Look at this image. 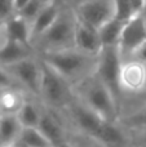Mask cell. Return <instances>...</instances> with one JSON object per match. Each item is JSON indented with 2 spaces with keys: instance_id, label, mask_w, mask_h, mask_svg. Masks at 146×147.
<instances>
[{
  "instance_id": "obj_1",
  "label": "cell",
  "mask_w": 146,
  "mask_h": 147,
  "mask_svg": "<svg viewBox=\"0 0 146 147\" xmlns=\"http://www.w3.org/2000/svg\"><path fill=\"white\" fill-rule=\"evenodd\" d=\"M43 62L62 76L65 80H79L96 70L97 58L78 51L76 48L62 51H45Z\"/></svg>"
},
{
  "instance_id": "obj_28",
  "label": "cell",
  "mask_w": 146,
  "mask_h": 147,
  "mask_svg": "<svg viewBox=\"0 0 146 147\" xmlns=\"http://www.w3.org/2000/svg\"><path fill=\"white\" fill-rule=\"evenodd\" d=\"M132 3V7H133V10L135 13H140L142 10V8L146 5V0H131Z\"/></svg>"
},
{
  "instance_id": "obj_20",
  "label": "cell",
  "mask_w": 146,
  "mask_h": 147,
  "mask_svg": "<svg viewBox=\"0 0 146 147\" xmlns=\"http://www.w3.org/2000/svg\"><path fill=\"white\" fill-rule=\"evenodd\" d=\"M41 114L43 112L38 109V106L34 102L25 101L17 116L23 128H38L41 119Z\"/></svg>"
},
{
  "instance_id": "obj_27",
  "label": "cell",
  "mask_w": 146,
  "mask_h": 147,
  "mask_svg": "<svg viewBox=\"0 0 146 147\" xmlns=\"http://www.w3.org/2000/svg\"><path fill=\"white\" fill-rule=\"evenodd\" d=\"M137 141L141 147H146V128L137 129Z\"/></svg>"
},
{
  "instance_id": "obj_7",
  "label": "cell",
  "mask_w": 146,
  "mask_h": 147,
  "mask_svg": "<svg viewBox=\"0 0 146 147\" xmlns=\"http://www.w3.org/2000/svg\"><path fill=\"white\" fill-rule=\"evenodd\" d=\"M146 44V23L141 13H137L124 25L119 41V52L123 56H135Z\"/></svg>"
},
{
  "instance_id": "obj_19",
  "label": "cell",
  "mask_w": 146,
  "mask_h": 147,
  "mask_svg": "<svg viewBox=\"0 0 146 147\" xmlns=\"http://www.w3.org/2000/svg\"><path fill=\"white\" fill-rule=\"evenodd\" d=\"M25 97L22 93L13 88H7L0 90V111L1 114L17 115L21 107L25 103Z\"/></svg>"
},
{
  "instance_id": "obj_34",
  "label": "cell",
  "mask_w": 146,
  "mask_h": 147,
  "mask_svg": "<svg viewBox=\"0 0 146 147\" xmlns=\"http://www.w3.org/2000/svg\"><path fill=\"white\" fill-rule=\"evenodd\" d=\"M3 147H16V145L13 143V145H8V146H3Z\"/></svg>"
},
{
  "instance_id": "obj_3",
  "label": "cell",
  "mask_w": 146,
  "mask_h": 147,
  "mask_svg": "<svg viewBox=\"0 0 146 147\" xmlns=\"http://www.w3.org/2000/svg\"><path fill=\"white\" fill-rule=\"evenodd\" d=\"M122 54L118 47H105L97 56L95 76L111 92L118 102L122 94L120 72H122Z\"/></svg>"
},
{
  "instance_id": "obj_17",
  "label": "cell",
  "mask_w": 146,
  "mask_h": 147,
  "mask_svg": "<svg viewBox=\"0 0 146 147\" xmlns=\"http://www.w3.org/2000/svg\"><path fill=\"white\" fill-rule=\"evenodd\" d=\"M126 22L123 21H119L116 18L107 21L105 25H102L98 28V36H100L101 44H102V48L105 47H118L119 41L122 38V32H123V28Z\"/></svg>"
},
{
  "instance_id": "obj_8",
  "label": "cell",
  "mask_w": 146,
  "mask_h": 147,
  "mask_svg": "<svg viewBox=\"0 0 146 147\" xmlns=\"http://www.w3.org/2000/svg\"><path fill=\"white\" fill-rule=\"evenodd\" d=\"M14 81L21 83L27 90L35 96H40L41 85V63H38L31 57L4 67Z\"/></svg>"
},
{
  "instance_id": "obj_21",
  "label": "cell",
  "mask_w": 146,
  "mask_h": 147,
  "mask_svg": "<svg viewBox=\"0 0 146 147\" xmlns=\"http://www.w3.org/2000/svg\"><path fill=\"white\" fill-rule=\"evenodd\" d=\"M18 141L28 147H53L39 128H22Z\"/></svg>"
},
{
  "instance_id": "obj_9",
  "label": "cell",
  "mask_w": 146,
  "mask_h": 147,
  "mask_svg": "<svg viewBox=\"0 0 146 147\" xmlns=\"http://www.w3.org/2000/svg\"><path fill=\"white\" fill-rule=\"evenodd\" d=\"M74 45L78 51L97 57L102 49L98 31L76 18L74 34Z\"/></svg>"
},
{
  "instance_id": "obj_11",
  "label": "cell",
  "mask_w": 146,
  "mask_h": 147,
  "mask_svg": "<svg viewBox=\"0 0 146 147\" xmlns=\"http://www.w3.org/2000/svg\"><path fill=\"white\" fill-rule=\"evenodd\" d=\"M71 114L78 128L83 133H85L87 136H89L92 138L96 137L101 125L103 124V121H106V120H103L100 115L96 114L93 110H91L83 102L71 106Z\"/></svg>"
},
{
  "instance_id": "obj_36",
  "label": "cell",
  "mask_w": 146,
  "mask_h": 147,
  "mask_svg": "<svg viewBox=\"0 0 146 147\" xmlns=\"http://www.w3.org/2000/svg\"><path fill=\"white\" fill-rule=\"evenodd\" d=\"M1 115H3V114H1V111H0V116H1Z\"/></svg>"
},
{
  "instance_id": "obj_5",
  "label": "cell",
  "mask_w": 146,
  "mask_h": 147,
  "mask_svg": "<svg viewBox=\"0 0 146 147\" xmlns=\"http://www.w3.org/2000/svg\"><path fill=\"white\" fill-rule=\"evenodd\" d=\"M69 81L52 67L41 62L40 96L52 107L65 106L69 102Z\"/></svg>"
},
{
  "instance_id": "obj_22",
  "label": "cell",
  "mask_w": 146,
  "mask_h": 147,
  "mask_svg": "<svg viewBox=\"0 0 146 147\" xmlns=\"http://www.w3.org/2000/svg\"><path fill=\"white\" fill-rule=\"evenodd\" d=\"M49 1H52V0H30L20 12H17V14H20L21 17H23L30 23H32V21L38 17V14L41 12V9Z\"/></svg>"
},
{
  "instance_id": "obj_12",
  "label": "cell",
  "mask_w": 146,
  "mask_h": 147,
  "mask_svg": "<svg viewBox=\"0 0 146 147\" xmlns=\"http://www.w3.org/2000/svg\"><path fill=\"white\" fill-rule=\"evenodd\" d=\"M4 26L9 39L18 41L26 47H30L32 36H31V23L27 20L16 13L5 21Z\"/></svg>"
},
{
  "instance_id": "obj_33",
  "label": "cell",
  "mask_w": 146,
  "mask_h": 147,
  "mask_svg": "<svg viewBox=\"0 0 146 147\" xmlns=\"http://www.w3.org/2000/svg\"><path fill=\"white\" fill-rule=\"evenodd\" d=\"M14 145H16V147H28L27 145H25L23 142H21V141H17V142H14Z\"/></svg>"
},
{
  "instance_id": "obj_16",
  "label": "cell",
  "mask_w": 146,
  "mask_h": 147,
  "mask_svg": "<svg viewBox=\"0 0 146 147\" xmlns=\"http://www.w3.org/2000/svg\"><path fill=\"white\" fill-rule=\"evenodd\" d=\"M38 128L47 137V140L52 143L53 147H57L58 145H61L62 142H65V134H64V129H62L61 124L49 112H43L41 114V119Z\"/></svg>"
},
{
  "instance_id": "obj_31",
  "label": "cell",
  "mask_w": 146,
  "mask_h": 147,
  "mask_svg": "<svg viewBox=\"0 0 146 147\" xmlns=\"http://www.w3.org/2000/svg\"><path fill=\"white\" fill-rule=\"evenodd\" d=\"M57 147H74V146H72L71 143H69V142H67V141H65V142H62L61 145H58Z\"/></svg>"
},
{
  "instance_id": "obj_29",
  "label": "cell",
  "mask_w": 146,
  "mask_h": 147,
  "mask_svg": "<svg viewBox=\"0 0 146 147\" xmlns=\"http://www.w3.org/2000/svg\"><path fill=\"white\" fill-rule=\"evenodd\" d=\"M135 57H136L139 61H141L142 63L146 65V44H145L144 47H142V48L139 49V52L135 54Z\"/></svg>"
},
{
  "instance_id": "obj_32",
  "label": "cell",
  "mask_w": 146,
  "mask_h": 147,
  "mask_svg": "<svg viewBox=\"0 0 146 147\" xmlns=\"http://www.w3.org/2000/svg\"><path fill=\"white\" fill-rule=\"evenodd\" d=\"M140 13H141L142 18H144V21H145V23H146V5H145L144 8H142V10H141V12H140Z\"/></svg>"
},
{
  "instance_id": "obj_26",
  "label": "cell",
  "mask_w": 146,
  "mask_h": 147,
  "mask_svg": "<svg viewBox=\"0 0 146 147\" xmlns=\"http://www.w3.org/2000/svg\"><path fill=\"white\" fill-rule=\"evenodd\" d=\"M14 79L10 76V74L7 71L3 66H0V90L7 88H12Z\"/></svg>"
},
{
  "instance_id": "obj_4",
  "label": "cell",
  "mask_w": 146,
  "mask_h": 147,
  "mask_svg": "<svg viewBox=\"0 0 146 147\" xmlns=\"http://www.w3.org/2000/svg\"><path fill=\"white\" fill-rule=\"evenodd\" d=\"M76 17H72L69 13H59L56 22L49 27L40 38L44 40L47 51H62V49L75 48L74 34Z\"/></svg>"
},
{
  "instance_id": "obj_14",
  "label": "cell",
  "mask_w": 146,
  "mask_h": 147,
  "mask_svg": "<svg viewBox=\"0 0 146 147\" xmlns=\"http://www.w3.org/2000/svg\"><path fill=\"white\" fill-rule=\"evenodd\" d=\"M22 128L17 115L3 114L0 116V147L17 142Z\"/></svg>"
},
{
  "instance_id": "obj_37",
  "label": "cell",
  "mask_w": 146,
  "mask_h": 147,
  "mask_svg": "<svg viewBox=\"0 0 146 147\" xmlns=\"http://www.w3.org/2000/svg\"><path fill=\"white\" fill-rule=\"evenodd\" d=\"M0 23H1V22H0Z\"/></svg>"
},
{
  "instance_id": "obj_15",
  "label": "cell",
  "mask_w": 146,
  "mask_h": 147,
  "mask_svg": "<svg viewBox=\"0 0 146 147\" xmlns=\"http://www.w3.org/2000/svg\"><path fill=\"white\" fill-rule=\"evenodd\" d=\"M28 47L18 43L16 40L8 39L1 47H0V66L8 67L13 63L28 58Z\"/></svg>"
},
{
  "instance_id": "obj_30",
  "label": "cell",
  "mask_w": 146,
  "mask_h": 147,
  "mask_svg": "<svg viewBox=\"0 0 146 147\" xmlns=\"http://www.w3.org/2000/svg\"><path fill=\"white\" fill-rule=\"evenodd\" d=\"M30 1V0H13V5H14V10L16 13L20 12L21 9H22L23 7H25L27 3Z\"/></svg>"
},
{
  "instance_id": "obj_25",
  "label": "cell",
  "mask_w": 146,
  "mask_h": 147,
  "mask_svg": "<svg viewBox=\"0 0 146 147\" xmlns=\"http://www.w3.org/2000/svg\"><path fill=\"white\" fill-rule=\"evenodd\" d=\"M13 0H0V22H5L14 13Z\"/></svg>"
},
{
  "instance_id": "obj_18",
  "label": "cell",
  "mask_w": 146,
  "mask_h": 147,
  "mask_svg": "<svg viewBox=\"0 0 146 147\" xmlns=\"http://www.w3.org/2000/svg\"><path fill=\"white\" fill-rule=\"evenodd\" d=\"M95 140L102 146H120L126 142L123 130L115 124V121H103Z\"/></svg>"
},
{
  "instance_id": "obj_24",
  "label": "cell",
  "mask_w": 146,
  "mask_h": 147,
  "mask_svg": "<svg viewBox=\"0 0 146 147\" xmlns=\"http://www.w3.org/2000/svg\"><path fill=\"white\" fill-rule=\"evenodd\" d=\"M124 124L128 128H132V129H136V130L146 128V106L127 117L124 120Z\"/></svg>"
},
{
  "instance_id": "obj_6",
  "label": "cell",
  "mask_w": 146,
  "mask_h": 147,
  "mask_svg": "<svg viewBox=\"0 0 146 147\" xmlns=\"http://www.w3.org/2000/svg\"><path fill=\"white\" fill-rule=\"evenodd\" d=\"M75 17L91 27L98 28L115 17L113 0H84L78 4Z\"/></svg>"
},
{
  "instance_id": "obj_13",
  "label": "cell",
  "mask_w": 146,
  "mask_h": 147,
  "mask_svg": "<svg viewBox=\"0 0 146 147\" xmlns=\"http://www.w3.org/2000/svg\"><path fill=\"white\" fill-rule=\"evenodd\" d=\"M59 13H61V10L57 7L56 3L49 1L31 23V36H32V39L40 38L41 35H44L49 30V27L56 22Z\"/></svg>"
},
{
  "instance_id": "obj_2",
  "label": "cell",
  "mask_w": 146,
  "mask_h": 147,
  "mask_svg": "<svg viewBox=\"0 0 146 147\" xmlns=\"http://www.w3.org/2000/svg\"><path fill=\"white\" fill-rule=\"evenodd\" d=\"M83 103L87 105L91 110L98 114L106 121H115L118 112V102L115 101L111 92L98 80L92 78L89 80H82Z\"/></svg>"
},
{
  "instance_id": "obj_23",
  "label": "cell",
  "mask_w": 146,
  "mask_h": 147,
  "mask_svg": "<svg viewBox=\"0 0 146 147\" xmlns=\"http://www.w3.org/2000/svg\"><path fill=\"white\" fill-rule=\"evenodd\" d=\"M113 3L114 9H115V17L114 18H116V20L127 22L136 14L131 0H113Z\"/></svg>"
},
{
  "instance_id": "obj_35",
  "label": "cell",
  "mask_w": 146,
  "mask_h": 147,
  "mask_svg": "<svg viewBox=\"0 0 146 147\" xmlns=\"http://www.w3.org/2000/svg\"><path fill=\"white\" fill-rule=\"evenodd\" d=\"M82 1H84V0H78V4H79V3H82Z\"/></svg>"
},
{
  "instance_id": "obj_10",
  "label": "cell",
  "mask_w": 146,
  "mask_h": 147,
  "mask_svg": "<svg viewBox=\"0 0 146 147\" xmlns=\"http://www.w3.org/2000/svg\"><path fill=\"white\" fill-rule=\"evenodd\" d=\"M122 92L137 93L146 86V65L141 61H129L123 63L120 72Z\"/></svg>"
}]
</instances>
